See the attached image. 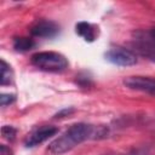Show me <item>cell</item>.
<instances>
[{
	"label": "cell",
	"instance_id": "obj_1",
	"mask_svg": "<svg viewBox=\"0 0 155 155\" xmlns=\"http://www.w3.org/2000/svg\"><path fill=\"white\" fill-rule=\"evenodd\" d=\"M107 130L103 126H93L88 124H75L70 126L61 137L56 138L48 145V151L53 155H62L90 138H103Z\"/></svg>",
	"mask_w": 155,
	"mask_h": 155
},
{
	"label": "cell",
	"instance_id": "obj_2",
	"mask_svg": "<svg viewBox=\"0 0 155 155\" xmlns=\"http://www.w3.org/2000/svg\"><path fill=\"white\" fill-rule=\"evenodd\" d=\"M31 64L39 68L40 70L45 71H62L68 67V61L67 58L58 52L53 51H44V52H38L31 56Z\"/></svg>",
	"mask_w": 155,
	"mask_h": 155
},
{
	"label": "cell",
	"instance_id": "obj_3",
	"mask_svg": "<svg viewBox=\"0 0 155 155\" xmlns=\"http://www.w3.org/2000/svg\"><path fill=\"white\" fill-rule=\"evenodd\" d=\"M132 46L140 56L155 62V28L134 31Z\"/></svg>",
	"mask_w": 155,
	"mask_h": 155
},
{
	"label": "cell",
	"instance_id": "obj_4",
	"mask_svg": "<svg viewBox=\"0 0 155 155\" xmlns=\"http://www.w3.org/2000/svg\"><path fill=\"white\" fill-rule=\"evenodd\" d=\"M105 58L113 64L120 67H130L137 63V56L132 51L124 47H113L105 53Z\"/></svg>",
	"mask_w": 155,
	"mask_h": 155
},
{
	"label": "cell",
	"instance_id": "obj_5",
	"mask_svg": "<svg viewBox=\"0 0 155 155\" xmlns=\"http://www.w3.org/2000/svg\"><path fill=\"white\" fill-rule=\"evenodd\" d=\"M124 85L131 90L140 91L155 96V80L145 76H128L124 80Z\"/></svg>",
	"mask_w": 155,
	"mask_h": 155
},
{
	"label": "cell",
	"instance_id": "obj_6",
	"mask_svg": "<svg viewBox=\"0 0 155 155\" xmlns=\"http://www.w3.org/2000/svg\"><path fill=\"white\" fill-rule=\"evenodd\" d=\"M57 132H58V128L54 126H42V127L33 131L31 133H29L24 140V144L28 148L36 147V145L44 143L45 140H47L50 137L54 136Z\"/></svg>",
	"mask_w": 155,
	"mask_h": 155
},
{
	"label": "cell",
	"instance_id": "obj_7",
	"mask_svg": "<svg viewBox=\"0 0 155 155\" xmlns=\"http://www.w3.org/2000/svg\"><path fill=\"white\" fill-rule=\"evenodd\" d=\"M58 31L59 27L52 21H39L30 28V34L35 38H53Z\"/></svg>",
	"mask_w": 155,
	"mask_h": 155
},
{
	"label": "cell",
	"instance_id": "obj_8",
	"mask_svg": "<svg viewBox=\"0 0 155 155\" xmlns=\"http://www.w3.org/2000/svg\"><path fill=\"white\" fill-rule=\"evenodd\" d=\"M76 34L86 41H94L98 36V28L88 22H79L75 25Z\"/></svg>",
	"mask_w": 155,
	"mask_h": 155
},
{
	"label": "cell",
	"instance_id": "obj_9",
	"mask_svg": "<svg viewBox=\"0 0 155 155\" xmlns=\"http://www.w3.org/2000/svg\"><path fill=\"white\" fill-rule=\"evenodd\" d=\"M35 46V41L30 38H16L13 40V48L18 52H27Z\"/></svg>",
	"mask_w": 155,
	"mask_h": 155
},
{
	"label": "cell",
	"instance_id": "obj_10",
	"mask_svg": "<svg viewBox=\"0 0 155 155\" xmlns=\"http://www.w3.org/2000/svg\"><path fill=\"white\" fill-rule=\"evenodd\" d=\"M0 64H1L0 84H1V86L10 85V84L12 82V80H13V73H12V69H11V67H10L4 59H1Z\"/></svg>",
	"mask_w": 155,
	"mask_h": 155
},
{
	"label": "cell",
	"instance_id": "obj_11",
	"mask_svg": "<svg viewBox=\"0 0 155 155\" xmlns=\"http://www.w3.org/2000/svg\"><path fill=\"white\" fill-rule=\"evenodd\" d=\"M1 134L2 137L8 140V142H13L15 138H16V134H17V130L13 127V126H8V125H5L1 127Z\"/></svg>",
	"mask_w": 155,
	"mask_h": 155
},
{
	"label": "cell",
	"instance_id": "obj_12",
	"mask_svg": "<svg viewBox=\"0 0 155 155\" xmlns=\"http://www.w3.org/2000/svg\"><path fill=\"white\" fill-rule=\"evenodd\" d=\"M16 99L15 94H11V93H2L0 96V103L2 107H6V105H10L11 103H13Z\"/></svg>",
	"mask_w": 155,
	"mask_h": 155
},
{
	"label": "cell",
	"instance_id": "obj_13",
	"mask_svg": "<svg viewBox=\"0 0 155 155\" xmlns=\"http://www.w3.org/2000/svg\"><path fill=\"white\" fill-rule=\"evenodd\" d=\"M0 155H13V151L10 147H7L5 144H1L0 145Z\"/></svg>",
	"mask_w": 155,
	"mask_h": 155
},
{
	"label": "cell",
	"instance_id": "obj_14",
	"mask_svg": "<svg viewBox=\"0 0 155 155\" xmlns=\"http://www.w3.org/2000/svg\"><path fill=\"white\" fill-rule=\"evenodd\" d=\"M70 113H73V109H64V110H62L61 113H58L56 116H57V117H63L64 115H69Z\"/></svg>",
	"mask_w": 155,
	"mask_h": 155
}]
</instances>
